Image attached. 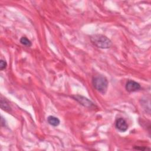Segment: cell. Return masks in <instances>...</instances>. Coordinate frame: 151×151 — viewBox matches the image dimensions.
Wrapping results in <instances>:
<instances>
[{
    "label": "cell",
    "instance_id": "6da1fadb",
    "mask_svg": "<svg viewBox=\"0 0 151 151\" xmlns=\"http://www.w3.org/2000/svg\"><path fill=\"white\" fill-rule=\"evenodd\" d=\"M91 41L97 47L106 49L110 48L111 45V41L105 35L101 34H94L90 37Z\"/></svg>",
    "mask_w": 151,
    "mask_h": 151
},
{
    "label": "cell",
    "instance_id": "7a4b0ae2",
    "mask_svg": "<svg viewBox=\"0 0 151 151\" xmlns=\"http://www.w3.org/2000/svg\"><path fill=\"white\" fill-rule=\"evenodd\" d=\"M93 85L98 91L104 94L107 89L108 81L107 78L103 76H97L93 78Z\"/></svg>",
    "mask_w": 151,
    "mask_h": 151
},
{
    "label": "cell",
    "instance_id": "3957f363",
    "mask_svg": "<svg viewBox=\"0 0 151 151\" xmlns=\"http://www.w3.org/2000/svg\"><path fill=\"white\" fill-rule=\"evenodd\" d=\"M73 98H74L76 100H77L78 103H80L81 105L84 106V107H91L94 106L93 103L89 100L86 97H84L82 96H79V95H76L72 96Z\"/></svg>",
    "mask_w": 151,
    "mask_h": 151
},
{
    "label": "cell",
    "instance_id": "277c9868",
    "mask_svg": "<svg viewBox=\"0 0 151 151\" xmlns=\"http://www.w3.org/2000/svg\"><path fill=\"white\" fill-rule=\"evenodd\" d=\"M140 88V85L133 81V80H129L126 84V89L129 92H134L139 90Z\"/></svg>",
    "mask_w": 151,
    "mask_h": 151
},
{
    "label": "cell",
    "instance_id": "5b68a950",
    "mask_svg": "<svg viewBox=\"0 0 151 151\" xmlns=\"http://www.w3.org/2000/svg\"><path fill=\"white\" fill-rule=\"evenodd\" d=\"M116 127L121 132H125L128 129V125L126 121L123 118H119L115 123Z\"/></svg>",
    "mask_w": 151,
    "mask_h": 151
},
{
    "label": "cell",
    "instance_id": "8992f818",
    "mask_svg": "<svg viewBox=\"0 0 151 151\" xmlns=\"http://www.w3.org/2000/svg\"><path fill=\"white\" fill-rule=\"evenodd\" d=\"M47 121L50 124H51L52 126H57L59 125L60 121V120L54 116H50L47 118Z\"/></svg>",
    "mask_w": 151,
    "mask_h": 151
},
{
    "label": "cell",
    "instance_id": "52a82bcc",
    "mask_svg": "<svg viewBox=\"0 0 151 151\" xmlns=\"http://www.w3.org/2000/svg\"><path fill=\"white\" fill-rule=\"evenodd\" d=\"M0 103H1V107L2 110L6 111H9L11 110V107H10L8 103L5 100L1 99Z\"/></svg>",
    "mask_w": 151,
    "mask_h": 151
},
{
    "label": "cell",
    "instance_id": "ba28073f",
    "mask_svg": "<svg viewBox=\"0 0 151 151\" xmlns=\"http://www.w3.org/2000/svg\"><path fill=\"white\" fill-rule=\"evenodd\" d=\"M20 42L23 44L24 45L27 46V47H30L31 45V41L25 37H22L20 39Z\"/></svg>",
    "mask_w": 151,
    "mask_h": 151
},
{
    "label": "cell",
    "instance_id": "9c48e42d",
    "mask_svg": "<svg viewBox=\"0 0 151 151\" xmlns=\"http://www.w3.org/2000/svg\"><path fill=\"white\" fill-rule=\"evenodd\" d=\"M6 65H7L6 62L5 60H1V61H0V70H3L4 69H5L6 67Z\"/></svg>",
    "mask_w": 151,
    "mask_h": 151
},
{
    "label": "cell",
    "instance_id": "30bf717a",
    "mask_svg": "<svg viewBox=\"0 0 151 151\" xmlns=\"http://www.w3.org/2000/svg\"><path fill=\"white\" fill-rule=\"evenodd\" d=\"M134 148L135 149H137V150H146H146H147V149H149H149H147V147H144V148H143L142 147H139H139H134Z\"/></svg>",
    "mask_w": 151,
    "mask_h": 151
}]
</instances>
